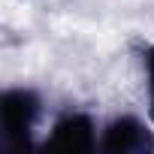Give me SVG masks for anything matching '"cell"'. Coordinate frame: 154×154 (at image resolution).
Returning <instances> with one entry per match:
<instances>
[{
	"instance_id": "obj_4",
	"label": "cell",
	"mask_w": 154,
	"mask_h": 154,
	"mask_svg": "<svg viewBox=\"0 0 154 154\" xmlns=\"http://www.w3.org/2000/svg\"><path fill=\"white\" fill-rule=\"evenodd\" d=\"M145 72H148V103H151V118H154V45L145 51Z\"/></svg>"
},
{
	"instance_id": "obj_2",
	"label": "cell",
	"mask_w": 154,
	"mask_h": 154,
	"mask_svg": "<svg viewBox=\"0 0 154 154\" xmlns=\"http://www.w3.org/2000/svg\"><path fill=\"white\" fill-rule=\"evenodd\" d=\"M97 133H94V121L85 112H63L54 124H51V136L45 139V151H60V154H85L94 151Z\"/></svg>"
},
{
	"instance_id": "obj_1",
	"label": "cell",
	"mask_w": 154,
	"mask_h": 154,
	"mask_svg": "<svg viewBox=\"0 0 154 154\" xmlns=\"http://www.w3.org/2000/svg\"><path fill=\"white\" fill-rule=\"evenodd\" d=\"M42 103L27 88H9L0 97V130L6 151H24L33 145V130L39 121Z\"/></svg>"
},
{
	"instance_id": "obj_3",
	"label": "cell",
	"mask_w": 154,
	"mask_h": 154,
	"mask_svg": "<svg viewBox=\"0 0 154 154\" xmlns=\"http://www.w3.org/2000/svg\"><path fill=\"white\" fill-rule=\"evenodd\" d=\"M100 151L106 154H151L154 151V133L133 115H121L106 124L100 136Z\"/></svg>"
}]
</instances>
